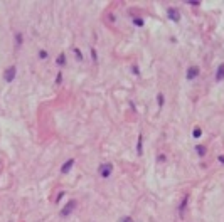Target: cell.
<instances>
[{"label":"cell","mask_w":224,"mask_h":222,"mask_svg":"<svg viewBox=\"0 0 224 222\" xmlns=\"http://www.w3.org/2000/svg\"><path fill=\"white\" fill-rule=\"evenodd\" d=\"M98 173H100L101 178H108L110 175L113 173V163H111V161H105V163H101V165L98 167Z\"/></svg>","instance_id":"cell-1"},{"label":"cell","mask_w":224,"mask_h":222,"mask_svg":"<svg viewBox=\"0 0 224 222\" xmlns=\"http://www.w3.org/2000/svg\"><path fill=\"white\" fill-rule=\"evenodd\" d=\"M76 207H78V200H76V199H69L68 204L61 209V217H68V215H71L76 210Z\"/></svg>","instance_id":"cell-2"},{"label":"cell","mask_w":224,"mask_h":222,"mask_svg":"<svg viewBox=\"0 0 224 222\" xmlns=\"http://www.w3.org/2000/svg\"><path fill=\"white\" fill-rule=\"evenodd\" d=\"M167 17H169L170 22H174V24H179L180 22V10L179 8H175V7H169L167 8Z\"/></svg>","instance_id":"cell-3"},{"label":"cell","mask_w":224,"mask_h":222,"mask_svg":"<svg viewBox=\"0 0 224 222\" xmlns=\"http://www.w3.org/2000/svg\"><path fill=\"white\" fill-rule=\"evenodd\" d=\"M199 74H201V67L196 66V64H192V66L187 67V71H185V78H187V81H194L196 78H199Z\"/></svg>","instance_id":"cell-4"},{"label":"cell","mask_w":224,"mask_h":222,"mask_svg":"<svg viewBox=\"0 0 224 222\" xmlns=\"http://www.w3.org/2000/svg\"><path fill=\"white\" fill-rule=\"evenodd\" d=\"M15 74H17V67L15 66H8L5 71H4V79L7 82H12L15 79Z\"/></svg>","instance_id":"cell-5"},{"label":"cell","mask_w":224,"mask_h":222,"mask_svg":"<svg viewBox=\"0 0 224 222\" xmlns=\"http://www.w3.org/2000/svg\"><path fill=\"white\" fill-rule=\"evenodd\" d=\"M187 205H189V195H184L182 200H180V204H179V215H180V217H184Z\"/></svg>","instance_id":"cell-6"},{"label":"cell","mask_w":224,"mask_h":222,"mask_svg":"<svg viewBox=\"0 0 224 222\" xmlns=\"http://www.w3.org/2000/svg\"><path fill=\"white\" fill-rule=\"evenodd\" d=\"M74 163H76L74 158H68V160L62 163V167H61V173H68V172H71V168L74 167Z\"/></svg>","instance_id":"cell-7"},{"label":"cell","mask_w":224,"mask_h":222,"mask_svg":"<svg viewBox=\"0 0 224 222\" xmlns=\"http://www.w3.org/2000/svg\"><path fill=\"white\" fill-rule=\"evenodd\" d=\"M214 79H216V82H221V81L224 79V62L223 64H219L216 69V74H214Z\"/></svg>","instance_id":"cell-8"},{"label":"cell","mask_w":224,"mask_h":222,"mask_svg":"<svg viewBox=\"0 0 224 222\" xmlns=\"http://www.w3.org/2000/svg\"><path fill=\"white\" fill-rule=\"evenodd\" d=\"M136 155L142 156L143 155V135L138 133V140H136Z\"/></svg>","instance_id":"cell-9"},{"label":"cell","mask_w":224,"mask_h":222,"mask_svg":"<svg viewBox=\"0 0 224 222\" xmlns=\"http://www.w3.org/2000/svg\"><path fill=\"white\" fill-rule=\"evenodd\" d=\"M56 64H57L59 67H64L66 64H68V61H66V52H59L57 59H56Z\"/></svg>","instance_id":"cell-10"},{"label":"cell","mask_w":224,"mask_h":222,"mask_svg":"<svg viewBox=\"0 0 224 222\" xmlns=\"http://www.w3.org/2000/svg\"><path fill=\"white\" fill-rule=\"evenodd\" d=\"M196 153L201 156V158H204L206 156V153H207V148L204 147V145H196Z\"/></svg>","instance_id":"cell-11"},{"label":"cell","mask_w":224,"mask_h":222,"mask_svg":"<svg viewBox=\"0 0 224 222\" xmlns=\"http://www.w3.org/2000/svg\"><path fill=\"white\" fill-rule=\"evenodd\" d=\"M192 136H194L196 140H199V138L202 136V128H201V126H196L194 130H192Z\"/></svg>","instance_id":"cell-12"},{"label":"cell","mask_w":224,"mask_h":222,"mask_svg":"<svg viewBox=\"0 0 224 222\" xmlns=\"http://www.w3.org/2000/svg\"><path fill=\"white\" fill-rule=\"evenodd\" d=\"M73 52H74L76 61H78V62H83V59H84V57H83V52L78 49V47H74V49H73Z\"/></svg>","instance_id":"cell-13"},{"label":"cell","mask_w":224,"mask_h":222,"mask_svg":"<svg viewBox=\"0 0 224 222\" xmlns=\"http://www.w3.org/2000/svg\"><path fill=\"white\" fill-rule=\"evenodd\" d=\"M14 39H15V46H17V47H20V46H22V42H24V35H22L20 32H17V34H15V37H14Z\"/></svg>","instance_id":"cell-14"},{"label":"cell","mask_w":224,"mask_h":222,"mask_svg":"<svg viewBox=\"0 0 224 222\" xmlns=\"http://www.w3.org/2000/svg\"><path fill=\"white\" fill-rule=\"evenodd\" d=\"M157 104H158V108H163V104H165V96L162 93L157 94Z\"/></svg>","instance_id":"cell-15"},{"label":"cell","mask_w":224,"mask_h":222,"mask_svg":"<svg viewBox=\"0 0 224 222\" xmlns=\"http://www.w3.org/2000/svg\"><path fill=\"white\" fill-rule=\"evenodd\" d=\"M133 25H136V27H143V25H145V20H143L142 17H135V19H133Z\"/></svg>","instance_id":"cell-16"},{"label":"cell","mask_w":224,"mask_h":222,"mask_svg":"<svg viewBox=\"0 0 224 222\" xmlns=\"http://www.w3.org/2000/svg\"><path fill=\"white\" fill-rule=\"evenodd\" d=\"M131 73L135 74L136 78H142V73H140V67H138V64H133V66H131Z\"/></svg>","instance_id":"cell-17"},{"label":"cell","mask_w":224,"mask_h":222,"mask_svg":"<svg viewBox=\"0 0 224 222\" xmlns=\"http://www.w3.org/2000/svg\"><path fill=\"white\" fill-rule=\"evenodd\" d=\"M37 56H39V59H42V61H44V59H47V57H49V52H47V51H44V49H41Z\"/></svg>","instance_id":"cell-18"},{"label":"cell","mask_w":224,"mask_h":222,"mask_svg":"<svg viewBox=\"0 0 224 222\" xmlns=\"http://www.w3.org/2000/svg\"><path fill=\"white\" fill-rule=\"evenodd\" d=\"M89 51H91V59L96 62V61H98V52H96V49L93 47V49H89Z\"/></svg>","instance_id":"cell-19"},{"label":"cell","mask_w":224,"mask_h":222,"mask_svg":"<svg viewBox=\"0 0 224 222\" xmlns=\"http://www.w3.org/2000/svg\"><path fill=\"white\" fill-rule=\"evenodd\" d=\"M118 222H133V219H131L130 215H123V217H122V219H120Z\"/></svg>","instance_id":"cell-20"},{"label":"cell","mask_w":224,"mask_h":222,"mask_svg":"<svg viewBox=\"0 0 224 222\" xmlns=\"http://www.w3.org/2000/svg\"><path fill=\"white\" fill-rule=\"evenodd\" d=\"M61 82H62V73L59 71V73H57V76H56V84H61Z\"/></svg>","instance_id":"cell-21"},{"label":"cell","mask_w":224,"mask_h":222,"mask_svg":"<svg viewBox=\"0 0 224 222\" xmlns=\"http://www.w3.org/2000/svg\"><path fill=\"white\" fill-rule=\"evenodd\" d=\"M64 195H66V192H64V190H61V192L57 194V197H56V202H61V200H62V197H64Z\"/></svg>","instance_id":"cell-22"},{"label":"cell","mask_w":224,"mask_h":222,"mask_svg":"<svg viewBox=\"0 0 224 222\" xmlns=\"http://www.w3.org/2000/svg\"><path fill=\"white\" fill-rule=\"evenodd\" d=\"M187 5H190V7H199V5H201V2H187Z\"/></svg>","instance_id":"cell-23"},{"label":"cell","mask_w":224,"mask_h":222,"mask_svg":"<svg viewBox=\"0 0 224 222\" xmlns=\"http://www.w3.org/2000/svg\"><path fill=\"white\" fill-rule=\"evenodd\" d=\"M158 161H165V155H158Z\"/></svg>","instance_id":"cell-24"},{"label":"cell","mask_w":224,"mask_h":222,"mask_svg":"<svg viewBox=\"0 0 224 222\" xmlns=\"http://www.w3.org/2000/svg\"><path fill=\"white\" fill-rule=\"evenodd\" d=\"M219 161H221V163H224V155H221V156H219Z\"/></svg>","instance_id":"cell-25"}]
</instances>
